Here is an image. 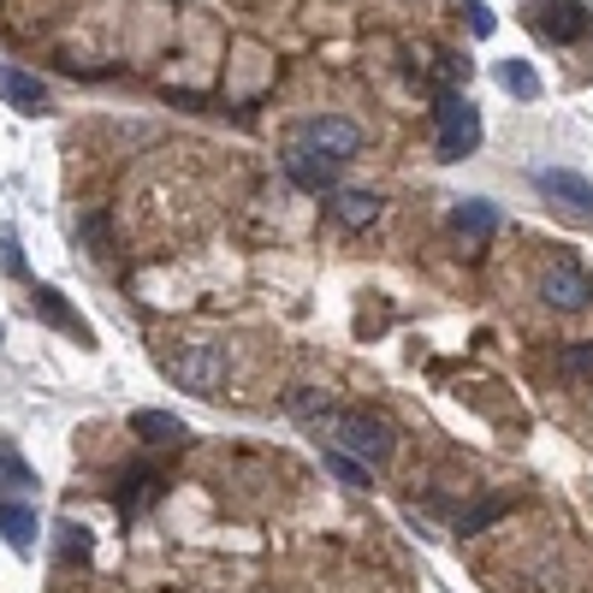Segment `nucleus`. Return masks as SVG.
<instances>
[{
  "mask_svg": "<svg viewBox=\"0 0 593 593\" xmlns=\"http://www.w3.org/2000/svg\"><path fill=\"white\" fill-rule=\"evenodd\" d=\"M327 440L339 445L344 457H356L363 469H380V463L392 457V427H386L380 415H368V410H339L327 422Z\"/></svg>",
  "mask_w": 593,
  "mask_h": 593,
  "instance_id": "nucleus-1",
  "label": "nucleus"
},
{
  "mask_svg": "<svg viewBox=\"0 0 593 593\" xmlns=\"http://www.w3.org/2000/svg\"><path fill=\"white\" fill-rule=\"evenodd\" d=\"M167 374L184 386V392H196V398H214L226 386V344H214V339H196V344H184L179 356H167Z\"/></svg>",
  "mask_w": 593,
  "mask_h": 593,
  "instance_id": "nucleus-2",
  "label": "nucleus"
},
{
  "mask_svg": "<svg viewBox=\"0 0 593 593\" xmlns=\"http://www.w3.org/2000/svg\"><path fill=\"white\" fill-rule=\"evenodd\" d=\"M481 149V113H475L469 95L445 90L440 95V155L445 161H463V155Z\"/></svg>",
  "mask_w": 593,
  "mask_h": 593,
  "instance_id": "nucleus-3",
  "label": "nucleus"
},
{
  "mask_svg": "<svg viewBox=\"0 0 593 593\" xmlns=\"http://www.w3.org/2000/svg\"><path fill=\"white\" fill-rule=\"evenodd\" d=\"M534 184H540V196L552 202L563 220L593 226V184L582 179V172H570V167H546V172H534Z\"/></svg>",
  "mask_w": 593,
  "mask_h": 593,
  "instance_id": "nucleus-4",
  "label": "nucleus"
},
{
  "mask_svg": "<svg viewBox=\"0 0 593 593\" xmlns=\"http://www.w3.org/2000/svg\"><path fill=\"white\" fill-rule=\"evenodd\" d=\"M297 142H309L315 155H327V161H351L356 149H363V132H356L351 119H339V113H321V119H303L297 125Z\"/></svg>",
  "mask_w": 593,
  "mask_h": 593,
  "instance_id": "nucleus-5",
  "label": "nucleus"
},
{
  "mask_svg": "<svg viewBox=\"0 0 593 593\" xmlns=\"http://www.w3.org/2000/svg\"><path fill=\"white\" fill-rule=\"evenodd\" d=\"M540 297L563 315H582V309H593V280L575 262H552L540 273Z\"/></svg>",
  "mask_w": 593,
  "mask_h": 593,
  "instance_id": "nucleus-6",
  "label": "nucleus"
},
{
  "mask_svg": "<svg viewBox=\"0 0 593 593\" xmlns=\"http://www.w3.org/2000/svg\"><path fill=\"white\" fill-rule=\"evenodd\" d=\"M528 12H534V31H540L546 42H582L593 31L582 0H534Z\"/></svg>",
  "mask_w": 593,
  "mask_h": 593,
  "instance_id": "nucleus-7",
  "label": "nucleus"
},
{
  "mask_svg": "<svg viewBox=\"0 0 593 593\" xmlns=\"http://www.w3.org/2000/svg\"><path fill=\"white\" fill-rule=\"evenodd\" d=\"M0 540H7L19 558H31V552H36V540H42L36 504H24V499H0Z\"/></svg>",
  "mask_w": 593,
  "mask_h": 593,
  "instance_id": "nucleus-8",
  "label": "nucleus"
},
{
  "mask_svg": "<svg viewBox=\"0 0 593 593\" xmlns=\"http://www.w3.org/2000/svg\"><path fill=\"white\" fill-rule=\"evenodd\" d=\"M285 172L303 184V191H332V179H339V161H327V155H315L309 142H285Z\"/></svg>",
  "mask_w": 593,
  "mask_h": 593,
  "instance_id": "nucleus-9",
  "label": "nucleus"
},
{
  "mask_svg": "<svg viewBox=\"0 0 593 593\" xmlns=\"http://www.w3.org/2000/svg\"><path fill=\"white\" fill-rule=\"evenodd\" d=\"M0 95H7V107H19L24 119H36V113H48V90L31 78V71H12L0 66Z\"/></svg>",
  "mask_w": 593,
  "mask_h": 593,
  "instance_id": "nucleus-10",
  "label": "nucleus"
},
{
  "mask_svg": "<svg viewBox=\"0 0 593 593\" xmlns=\"http://www.w3.org/2000/svg\"><path fill=\"white\" fill-rule=\"evenodd\" d=\"M31 309H36L48 327H60V332H71V339L90 344V327H83V315H71V303L54 292V285H36V292H31Z\"/></svg>",
  "mask_w": 593,
  "mask_h": 593,
  "instance_id": "nucleus-11",
  "label": "nucleus"
},
{
  "mask_svg": "<svg viewBox=\"0 0 593 593\" xmlns=\"http://www.w3.org/2000/svg\"><path fill=\"white\" fill-rule=\"evenodd\" d=\"M132 433H137L142 445H184V440H191V427H184L172 410H137L132 415Z\"/></svg>",
  "mask_w": 593,
  "mask_h": 593,
  "instance_id": "nucleus-12",
  "label": "nucleus"
},
{
  "mask_svg": "<svg viewBox=\"0 0 593 593\" xmlns=\"http://www.w3.org/2000/svg\"><path fill=\"white\" fill-rule=\"evenodd\" d=\"M332 220H339L344 231H363V226L380 220V196L374 191H339L332 196Z\"/></svg>",
  "mask_w": 593,
  "mask_h": 593,
  "instance_id": "nucleus-13",
  "label": "nucleus"
},
{
  "mask_svg": "<svg viewBox=\"0 0 593 593\" xmlns=\"http://www.w3.org/2000/svg\"><path fill=\"white\" fill-rule=\"evenodd\" d=\"M452 226L463 231V238H493V231H499V208H493V202H481V196H475V202H457Z\"/></svg>",
  "mask_w": 593,
  "mask_h": 593,
  "instance_id": "nucleus-14",
  "label": "nucleus"
},
{
  "mask_svg": "<svg viewBox=\"0 0 593 593\" xmlns=\"http://www.w3.org/2000/svg\"><path fill=\"white\" fill-rule=\"evenodd\" d=\"M90 528L78 523V516H60V523H54V552H60V563H83L90 558Z\"/></svg>",
  "mask_w": 593,
  "mask_h": 593,
  "instance_id": "nucleus-15",
  "label": "nucleus"
},
{
  "mask_svg": "<svg viewBox=\"0 0 593 593\" xmlns=\"http://www.w3.org/2000/svg\"><path fill=\"white\" fill-rule=\"evenodd\" d=\"M493 78H499V90H511L516 101H534V95H540V71H534L528 60H499Z\"/></svg>",
  "mask_w": 593,
  "mask_h": 593,
  "instance_id": "nucleus-16",
  "label": "nucleus"
},
{
  "mask_svg": "<svg viewBox=\"0 0 593 593\" xmlns=\"http://www.w3.org/2000/svg\"><path fill=\"white\" fill-rule=\"evenodd\" d=\"M285 403H292V415H297L303 427H327L332 415H339V410L327 403V392H315V386H297V392L285 398Z\"/></svg>",
  "mask_w": 593,
  "mask_h": 593,
  "instance_id": "nucleus-17",
  "label": "nucleus"
},
{
  "mask_svg": "<svg viewBox=\"0 0 593 593\" xmlns=\"http://www.w3.org/2000/svg\"><path fill=\"white\" fill-rule=\"evenodd\" d=\"M31 487H36V469L0 440V493H31Z\"/></svg>",
  "mask_w": 593,
  "mask_h": 593,
  "instance_id": "nucleus-18",
  "label": "nucleus"
},
{
  "mask_svg": "<svg viewBox=\"0 0 593 593\" xmlns=\"http://www.w3.org/2000/svg\"><path fill=\"white\" fill-rule=\"evenodd\" d=\"M321 469H327L339 487H351V493H363V487H368V469H363L356 457H344L339 445H327V452H321Z\"/></svg>",
  "mask_w": 593,
  "mask_h": 593,
  "instance_id": "nucleus-19",
  "label": "nucleus"
},
{
  "mask_svg": "<svg viewBox=\"0 0 593 593\" xmlns=\"http://www.w3.org/2000/svg\"><path fill=\"white\" fill-rule=\"evenodd\" d=\"M149 499H161V475H125V487H119V511H125V516H137Z\"/></svg>",
  "mask_w": 593,
  "mask_h": 593,
  "instance_id": "nucleus-20",
  "label": "nucleus"
},
{
  "mask_svg": "<svg viewBox=\"0 0 593 593\" xmlns=\"http://www.w3.org/2000/svg\"><path fill=\"white\" fill-rule=\"evenodd\" d=\"M558 374H563V380H575V386H593V344H563Z\"/></svg>",
  "mask_w": 593,
  "mask_h": 593,
  "instance_id": "nucleus-21",
  "label": "nucleus"
},
{
  "mask_svg": "<svg viewBox=\"0 0 593 593\" xmlns=\"http://www.w3.org/2000/svg\"><path fill=\"white\" fill-rule=\"evenodd\" d=\"M499 516H504V499H481L469 516H463V534H481V528H493Z\"/></svg>",
  "mask_w": 593,
  "mask_h": 593,
  "instance_id": "nucleus-22",
  "label": "nucleus"
},
{
  "mask_svg": "<svg viewBox=\"0 0 593 593\" xmlns=\"http://www.w3.org/2000/svg\"><path fill=\"white\" fill-rule=\"evenodd\" d=\"M463 12H469V31L475 36H493L499 31V19H493V7H487V0H463Z\"/></svg>",
  "mask_w": 593,
  "mask_h": 593,
  "instance_id": "nucleus-23",
  "label": "nucleus"
},
{
  "mask_svg": "<svg viewBox=\"0 0 593 593\" xmlns=\"http://www.w3.org/2000/svg\"><path fill=\"white\" fill-rule=\"evenodd\" d=\"M0 267H7V273H24V250H19V231H0Z\"/></svg>",
  "mask_w": 593,
  "mask_h": 593,
  "instance_id": "nucleus-24",
  "label": "nucleus"
},
{
  "mask_svg": "<svg viewBox=\"0 0 593 593\" xmlns=\"http://www.w3.org/2000/svg\"><path fill=\"white\" fill-rule=\"evenodd\" d=\"M440 78L452 83V90H457V83H469V60H457V54H440Z\"/></svg>",
  "mask_w": 593,
  "mask_h": 593,
  "instance_id": "nucleus-25",
  "label": "nucleus"
},
{
  "mask_svg": "<svg viewBox=\"0 0 593 593\" xmlns=\"http://www.w3.org/2000/svg\"><path fill=\"white\" fill-rule=\"evenodd\" d=\"M83 238H90L95 255H107V220H101V214H90V220H83Z\"/></svg>",
  "mask_w": 593,
  "mask_h": 593,
  "instance_id": "nucleus-26",
  "label": "nucleus"
},
{
  "mask_svg": "<svg viewBox=\"0 0 593 593\" xmlns=\"http://www.w3.org/2000/svg\"><path fill=\"white\" fill-rule=\"evenodd\" d=\"M0 344H7V327H0Z\"/></svg>",
  "mask_w": 593,
  "mask_h": 593,
  "instance_id": "nucleus-27",
  "label": "nucleus"
}]
</instances>
